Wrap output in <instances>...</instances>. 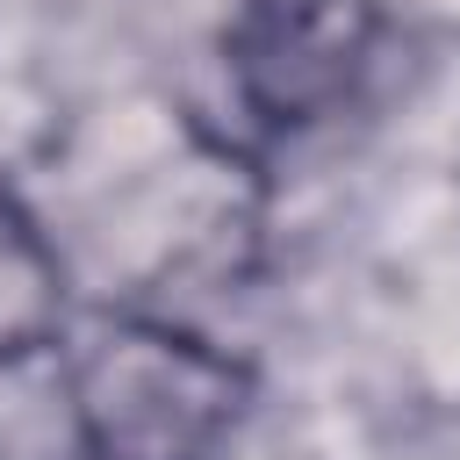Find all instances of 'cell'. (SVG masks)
Listing matches in <instances>:
<instances>
[{
    "label": "cell",
    "instance_id": "cell-1",
    "mask_svg": "<svg viewBox=\"0 0 460 460\" xmlns=\"http://www.w3.org/2000/svg\"><path fill=\"white\" fill-rule=\"evenodd\" d=\"M65 395L93 460H223L252 410V374L201 331L115 316L72 352Z\"/></svg>",
    "mask_w": 460,
    "mask_h": 460
},
{
    "label": "cell",
    "instance_id": "cell-2",
    "mask_svg": "<svg viewBox=\"0 0 460 460\" xmlns=\"http://www.w3.org/2000/svg\"><path fill=\"white\" fill-rule=\"evenodd\" d=\"M381 43L374 0H244L223 36L230 93L266 129H316L331 122Z\"/></svg>",
    "mask_w": 460,
    "mask_h": 460
},
{
    "label": "cell",
    "instance_id": "cell-3",
    "mask_svg": "<svg viewBox=\"0 0 460 460\" xmlns=\"http://www.w3.org/2000/svg\"><path fill=\"white\" fill-rule=\"evenodd\" d=\"M65 331V259L50 230L0 187V367L36 359Z\"/></svg>",
    "mask_w": 460,
    "mask_h": 460
}]
</instances>
